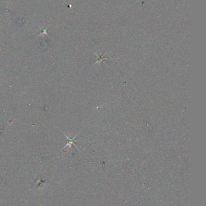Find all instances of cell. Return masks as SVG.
Here are the masks:
<instances>
[{"label": "cell", "instance_id": "1", "mask_svg": "<svg viewBox=\"0 0 206 206\" xmlns=\"http://www.w3.org/2000/svg\"><path fill=\"white\" fill-rule=\"evenodd\" d=\"M66 137L68 139V143H67V145H65V146H64V149L66 147H67V146H69V147H71V146L72 145H73L74 143L75 142V138L76 136H74V137H70L68 138V137L66 136Z\"/></svg>", "mask_w": 206, "mask_h": 206}]
</instances>
